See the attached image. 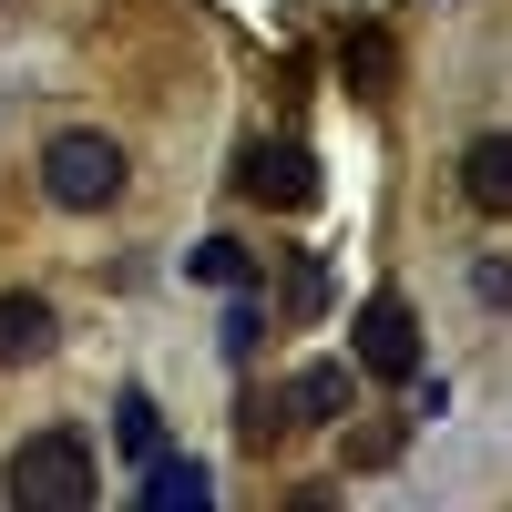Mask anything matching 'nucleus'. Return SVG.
Here are the masks:
<instances>
[{"mask_svg": "<svg viewBox=\"0 0 512 512\" xmlns=\"http://www.w3.org/2000/svg\"><path fill=\"white\" fill-rule=\"evenodd\" d=\"M0 482H11V502H31V512H82L93 502V441L82 431H31Z\"/></svg>", "mask_w": 512, "mask_h": 512, "instance_id": "nucleus-1", "label": "nucleus"}, {"mask_svg": "<svg viewBox=\"0 0 512 512\" xmlns=\"http://www.w3.org/2000/svg\"><path fill=\"white\" fill-rule=\"evenodd\" d=\"M41 195L72 205V216H82V205H113L123 195V144L113 134H82V123L52 134V144H41Z\"/></svg>", "mask_w": 512, "mask_h": 512, "instance_id": "nucleus-2", "label": "nucleus"}, {"mask_svg": "<svg viewBox=\"0 0 512 512\" xmlns=\"http://www.w3.org/2000/svg\"><path fill=\"white\" fill-rule=\"evenodd\" d=\"M236 195H246V205H277V216H308V205H318V154L287 144V134L246 144V154H236Z\"/></svg>", "mask_w": 512, "mask_h": 512, "instance_id": "nucleus-3", "label": "nucleus"}, {"mask_svg": "<svg viewBox=\"0 0 512 512\" xmlns=\"http://www.w3.org/2000/svg\"><path fill=\"white\" fill-rule=\"evenodd\" d=\"M359 369L369 379H410L420 369V308L410 297H369L359 308Z\"/></svg>", "mask_w": 512, "mask_h": 512, "instance_id": "nucleus-4", "label": "nucleus"}, {"mask_svg": "<svg viewBox=\"0 0 512 512\" xmlns=\"http://www.w3.org/2000/svg\"><path fill=\"white\" fill-rule=\"evenodd\" d=\"M52 338H62L52 297H31V287H11V297H0V369H31V359H52Z\"/></svg>", "mask_w": 512, "mask_h": 512, "instance_id": "nucleus-5", "label": "nucleus"}, {"mask_svg": "<svg viewBox=\"0 0 512 512\" xmlns=\"http://www.w3.org/2000/svg\"><path fill=\"white\" fill-rule=\"evenodd\" d=\"M461 195H472L482 216H512V134H472V154H461Z\"/></svg>", "mask_w": 512, "mask_h": 512, "instance_id": "nucleus-6", "label": "nucleus"}, {"mask_svg": "<svg viewBox=\"0 0 512 512\" xmlns=\"http://www.w3.org/2000/svg\"><path fill=\"white\" fill-rule=\"evenodd\" d=\"M349 400H359V379H349V359H308V369L287 379V420H338Z\"/></svg>", "mask_w": 512, "mask_h": 512, "instance_id": "nucleus-7", "label": "nucleus"}, {"mask_svg": "<svg viewBox=\"0 0 512 512\" xmlns=\"http://www.w3.org/2000/svg\"><path fill=\"white\" fill-rule=\"evenodd\" d=\"M144 512H205V472L195 461H144Z\"/></svg>", "mask_w": 512, "mask_h": 512, "instance_id": "nucleus-8", "label": "nucleus"}, {"mask_svg": "<svg viewBox=\"0 0 512 512\" xmlns=\"http://www.w3.org/2000/svg\"><path fill=\"white\" fill-rule=\"evenodd\" d=\"M287 308L277 318H328V256H287V277H277Z\"/></svg>", "mask_w": 512, "mask_h": 512, "instance_id": "nucleus-9", "label": "nucleus"}, {"mask_svg": "<svg viewBox=\"0 0 512 512\" xmlns=\"http://www.w3.org/2000/svg\"><path fill=\"white\" fill-rule=\"evenodd\" d=\"M185 277H195V287H246L256 267H246V246H236V236H205V246L185 256Z\"/></svg>", "mask_w": 512, "mask_h": 512, "instance_id": "nucleus-10", "label": "nucleus"}, {"mask_svg": "<svg viewBox=\"0 0 512 512\" xmlns=\"http://www.w3.org/2000/svg\"><path fill=\"white\" fill-rule=\"evenodd\" d=\"M349 93H359V103L390 93V31H359V41H349Z\"/></svg>", "mask_w": 512, "mask_h": 512, "instance_id": "nucleus-11", "label": "nucleus"}, {"mask_svg": "<svg viewBox=\"0 0 512 512\" xmlns=\"http://www.w3.org/2000/svg\"><path fill=\"white\" fill-rule=\"evenodd\" d=\"M113 441L134 451V461H154V400H144V390H123V410H113Z\"/></svg>", "mask_w": 512, "mask_h": 512, "instance_id": "nucleus-12", "label": "nucleus"}, {"mask_svg": "<svg viewBox=\"0 0 512 512\" xmlns=\"http://www.w3.org/2000/svg\"><path fill=\"white\" fill-rule=\"evenodd\" d=\"M256 338H267V318H256V297H236L226 308V359H256Z\"/></svg>", "mask_w": 512, "mask_h": 512, "instance_id": "nucleus-13", "label": "nucleus"}, {"mask_svg": "<svg viewBox=\"0 0 512 512\" xmlns=\"http://www.w3.org/2000/svg\"><path fill=\"white\" fill-rule=\"evenodd\" d=\"M472 287L492 297V308H512V267H502V256H482V267H472Z\"/></svg>", "mask_w": 512, "mask_h": 512, "instance_id": "nucleus-14", "label": "nucleus"}]
</instances>
